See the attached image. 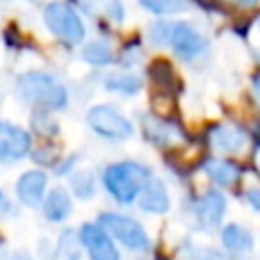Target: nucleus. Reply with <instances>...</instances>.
Segmentation results:
<instances>
[{"instance_id":"nucleus-1","label":"nucleus","mask_w":260,"mask_h":260,"mask_svg":"<svg viewBox=\"0 0 260 260\" xmlns=\"http://www.w3.org/2000/svg\"><path fill=\"white\" fill-rule=\"evenodd\" d=\"M151 178V169L142 162L135 160H121L112 162L103 171V187L108 194L121 206H130L139 199L144 185Z\"/></svg>"},{"instance_id":"nucleus-2","label":"nucleus","mask_w":260,"mask_h":260,"mask_svg":"<svg viewBox=\"0 0 260 260\" xmlns=\"http://www.w3.org/2000/svg\"><path fill=\"white\" fill-rule=\"evenodd\" d=\"M16 96L27 105L44 110H64L69 105V91L57 78L44 71H27L16 78Z\"/></svg>"},{"instance_id":"nucleus-3","label":"nucleus","mask_w":260,"mask_h":260,"mask_svg":"<svg viewBox=\"0 0 260 260\" xmlns=\"http://www.w3.org/2000/svg\"><path fill=\"white\" fill-rule=\"evenodd\" d=\"M44 23L55 35V39H59L67 46H76L85 39V23L69 3L55 0V3L46 5Z\"/></svg>"},{"instance_id":"nucleus-4","label":"nucleus","mask_w":260,"mask_h":260,"mask_svg":"<svg viewBox=\"0 0 260 260\" xmlns=\"http://www.w3.org/2000/svg\"><path fill=\"white\" fill-rule=\"evenodd\" d=\"M87 126L94 130L99 137L110 139V142H126L133 137L135 126L133 121L121 114L114 105H91L87 110Z\"/></svg>"},{"instance_id":"nucleus-5","label":"nucleus","mask_w":260,"mask_h":260,"mask_svg":"<svg viewBox=\"0 0 260 260\" xmlns=\"http://www.w3.org/2000/svg\"><path fill=\"white\" fill-rule=\"evenodd\" d=\"M99 221L110 231L114 240L123 244L128 251H146L151 247V238L144 231V226L139 224L137 219L128 215H119V212H103L99 217Z\"/></svg>"},{"instance_id":"nucleus-6","label":"nucleus","mask_w":260,"mask_h":260,"mask_svg":"<svg viewBox=\"0 0 260 260\" xmlns=\"http://www.w3.org/2000/svg\"><path fill=\"white\" fill-rule=\"evenodd\" d=\"M169 46L183 62H194L197 57H201L208 48V41L201 32L189 23H174L171 27V39Z\"/></svg>"},{"instance_id":"nucleus-7","label":"nucleus","mask_w":260,"mask_h":260,"mask_svg":"<svg viewBox=\"0 0 260 260\" xmlns=\"http://www.w3.org/2000/svg\"><path fill=\"white\" fill-rule=\"evenodd\" d=\"M80 238L89 260H121V253L114 247L112 235L103 224H82Z\"/></svg>"},{"instance_id":"nucleus-8","label":"nucleus","mask_w":260,"mask_h":260,"mask_svg":"<svg viewBox=\"0 0 260 260\" xmlns=\"http://www.w3.org/2000/svg\"><path fill=\"white\" fill-rule=\"evenodd\" d=\"M32 148V135L25 128L14 126L9 121L0 123V160L5 165L18 162Z\"/></svg>"},{"instance_id":"nucleus-9","label":"nucleus","mask_w":260,"mask_h":260,"mask_svg":"<svg viewBox=\"0 0 260 260\" xmlns=\"http://www.w3.org/2000/svg\"><path fill=\"white\" fill-rule=\"evenodd\" d=\"M208 144L217 153H242L249 146V135L238 123H217L208 130Z\"/></svg>"},{"instance_id":"nucleus-10","label":"nucleus","mask_w":260,"mask_h":260,"mask_svg":"<svg viewBox=\"0 0 260 260\" xmlns=\"http://www.w3.org/2000/svg\"><path fill=\"white\" fill-rule=\"evenodd\" d=\"M226 215V197L219 189H208L194 203V217L203 231H212L221 224Z\"/></svg>"},{"instance_id":"nucleus-11","label":"nucleus","mask_w":260,"mask_h":260,"mask_svg":"<svg viewBox=\"0 0 260 260\" xmlns=\"http://www.w3.org/2000/svg\"><path fill=\"white\" fill-rule=\"evenodd\" d=\"M46 185H48V176L41 169L25 171L16 180V199L27 208H39L44 203L46 194H48Z\"/></svg>"},{"instance_id":"nucleus-12","label":"nucleus","mask_w":260,"mask_h":260,"mask_svg":"<svg viewBox=\"0 0 260 260\" xmlns=\"http://www.w3.org/2000/svg\"><path fill=\"white\" fill-rule=\"evenodd\" d=\"M142 128H144V137L160 148H169L183 139V133L167 117H144Z\"/></svg>"},{"instance_id":"nucleus-13","label":"nucleus","mask_w":260,"mask_h":260,"mask_svg":"<svg viewBox=\"0 0 260 260\" xmlns=\"http://www.w3.org/2000/svg\"><path fill=\"white\" fill-rule=\"evenodd\" d=\"M221 244L233 260H249L253 253L251 233L240 224H229L221 229Z\"/></svg>"},{"instance_id":"nucleus-14","label":"nucleus","mask_w":260,"mask_h":260,"mask_svg":"<svg viewBox=\"0 0 260 260\" xmlns=\"http://www.w3.org/2000/svg\"><path fill=\"white\" fill-rule=\"evenodd\" d=\"M137 203L144 212H148V215H165V212H169V208H171L169 192H167L165 183H162L160 178H155V176H151L148 183L144 185Z\"/></svg>"},{"instance_id":"nucleus-15","label":"nucleus","mask_w":260,"mask_h":260,"mask_svg":"<svg viewBox=\"0 0 260 260\" xmlns=\"http://www.w3.org/2000/svg\"><path fill=\"white\" fill-rule=\"evenodd\" d=\"M203 174L217 185V187H231L240 180V167L235 162L226 160V157H219V155H212L203 162Z\"/></svg>"},{"instance_id":"nucleus-16","label":"nucleus","mask_w":260,"mask_h":260,"mask_svg":"<svg viewBox=\"0 0 260 260\" xmlns=\"http://www.w3.org/2000/svg\"><path fill=\"white\" fill-rule=\"evenodd\" d=\"M41 208H44V217L50 221V224H59V221L69 219V215L73 212L71 194H69L64 187L50 189V192L46 194Z\"/></svg>"},{"instance_id":"nucleus-17","label":"nucleus","mask_w":260,"mask_h":260,"mask_svg":"<svg viewBox=\"0 0 260 260\" xmlns=\"http://www.w3.org/2000/svg\"><path fill=\"white\" fill-rule=\"evenodd\" d=\"M80 5L87 14L114 23V25L123 23V18H126V9H123L121 0H80Z\"/></svg>"},{"instance_id":"nucleus-18","label":"nucleus","mask_w":260,"mask_h":260,"mask_svg":"<svg viewBox=\"0 0 260 260\" xmlns=\"http://www.w3.org/2000/svg\"><path fill=\"white\" fill-rule=\"evenodd\" d=\"M82 238L80 233H73V231H62L55 242V253L53 260H80L82 256Z\"/></svg>"},{"instance_id":"nucleus-19","label":"nucleus","mask_w":260,"mask_h":260,"mask_svg":"<svg viewBox=\"0 0 260 260\" xmlns=\"http://www.w3.org/2000/svg\"><path fill=\"white\" fill-rule=\"evenodd\" d=\"M103 87L108 91H117V94L123 96H133L142 89V78L137 73H130V71H117V73H110L105 78Z\"/></svg>"},{"instance_id":"nucleus-20","label":"nucleus","mask_w":260,"mask_h":260,"mask_svg":"<svg viewBox=\"0 0 260 260\" xmlns=\"http://www.w3.org/2000/svg\"><path fill=\"white\" fill-rule=\"evenodd\" d=\"M82 59L91 67H108L112 62V48L105 41H91L82 48Z\"/></svg>"},{"instance_id":"nucleus-21","label":"nucleus","mask_w":260,"mask_h":260,"mask_svg":"<svg viewBox=\"0 0 260 260\" xmlns=\"http://www.w3.org/2000/svg\"><path fill=\"white\" fill-rule=\"evenodd\" d=\"M144 9H148L151 14H160V16H167V14H178L183 9H187V0H139Z\"/></svg>"},{"instance_id":"nucleus-22","label":"nucleus","mask_w":260,"mask_h":260,"mask_svg":"<svg viewBox=\"0 0 260 260\" xmlns=\"http://www.w3.org/2000/svg\"><path fill=\"white\" fill-rule=\"evenodd\" d=\"M180 256H183V260H224V256H221L217 249H212V247H199V244H194V242H183L180 244Z\"/></svg>"},{"instance_id":"nucleus-23","label":"nucleus","mask_w":260,"mask_h":260,"mask_svg":"<svg viewBox=\"0 0 260 260\" xmlns=\"http://www.w3.org/2000/svg\"><path fill=\"white\" fill-rule=\"evenodd\" d=\"M71 189L78 199H91L96 192V183L94 176L87 174V171H76L71 178Z\"/></svg>"},{"instance_id":"nucleus-24","label":"nucleus","mask_w":260,"mask_h":260,"mask_svg":"<svg viewBox=\"0 0 260 260\" xmlns=\"http://www.w3.org/2000/svg\"><path fill=\"white\" fill-rule=\"evenodd\" d=\"M148 73H151V78L160 87H169L171 82H176V73H174V69H171V64L169 62H162V59L153 62L151 69H148Z\"/></svg>"},{"instance_id":"nucleus-25","label":"nucleus","mask_w":260,"mask_h":260,"mask_svg":"<svg viewBox=\"0 0 260 260\" xmlns=\"http://www.w3.org/2000/svg\"><path fill=\"white\" fill-rule=\"evenodd\" d=\"M32 126H35V130L39 135H44V137H50V135L57 133V121H53V119L44 112V108H37V112L32 114Z\"/></svg>"},{"instance_id":"nucleus-26","label":"nucleus","mask_w":260,"mask_h":260,"mask_svg":"<svg viewBox=\"0 0 260 260\" xmlns=\"http://www.w3.org/2000/svg\"><path fill=\"white\" fill-rule=\"evenodd\" d=\"M171 27H174V23H167V21H157V23H153L151 30H148V39H151L155 46H169Z\"/></svg>"},{"instance_id":"nucleus-27","label":"nucleus","mask_w":260,"mask_h":260,"mask_svg":"<svg viewBox=\"0 0 260 260\" xmlns=\"http://www.w3.org/2000/svg\"><path fill=\"white\" fill-rule=\"evenodd\" d=\"M244 199H247V203L253 208V210L260 212V187H247Z\"/></svg>"},{"instance_id":"nucleus-28","label":"nucleus","mask_w":260,"mask_h":260,"mask_svg":"<svg viewBox=\"0 0 260 260\" xmlns=\"http://www.w3.org/2000/svg\"><path fill=\"white\" fill-rule=\"evenodd\" d=\"M76 162H78V157H69L67 162L57 165V174H59V176H67V174H69V169H73V167H76Z\"/></svg>"},{"instance_id":"nucleus-29","label":"nucleus","mask_w":260,"mask_h":260,"mask_svg":"<svg viewBox=\"0 0 260 260\" xmlns=\"http://www.w3.org/2000/svg\"><path fill=\"white\" fill-rule=\"evenodd\" d=\"M251 94H253V99H256V103L260 105V73H256V76L251 78Z\"/></svg>"},{"instance_id":"nucleus-30","label":"nucleus","mask_w":260,"mask_h":260,"mask_svg":"<svg viewBox=\"0 0 260 260\" xmlns=\"http://www.w3.org/2000/svg\"><path fill=\"white\" fill-rule=\"evenodd\" d=\"M253 165H256V169L260 171V144H258V148H256V153H253Z\"/></svg>"},{"instance_id":"nucleus-31","label":"nucleus","mask_w":260,"mask_h":260,"mask_svg":"<svg viewBox=\"0 0 260 260\" xmlns=\"http://www.w3.org/2000/svg\"><path fill=\"white\" fill-rule=\"evenodd\" d=\"M233 3H238V5H253V3H258V0H233Z\"/></svg>"}]
</instances>
